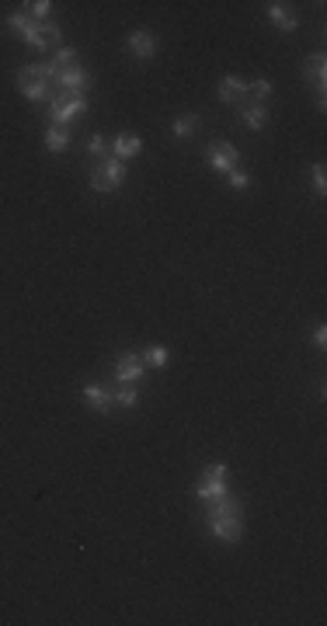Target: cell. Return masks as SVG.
Here are the masks:
<instances>
[{"instance_id": "cell-1", "label": "cell", "mask_w": 327, "mask_h": 626, "mask_svg": "<svg viewBox=\"0 0 327 626\" xmlns=\"http://www.w3.org/2000/svg\"><path fill=\"white\" fill-rule=\"evenodd\" d=\"M202 505H206V525H209L212 539L223 543V546H233V543L244 536V511H240V501L226 491V494L209 498V501H202Z\"/></svg>"}, {"instance_id": "cell-2", "label": "cell", "mask_w": 327, "mask_h": 626, "mask_svg": "<svg viewBox=\"0 0 327 626\" xmlns=\"http://www.w3.org/2000/svg\"><path fill=\"white\" fill-rule=\"evenodd\" d=\"M8 28L25 42V46H32L35 53H46V49H53V46H60V25L53 22V18H46V22H32L28 18V11H15L11 18H8Z\"/></svg>"}, {"instance_id": "cell-3", "label": "cell", "mask_w": 327, "mask_h": 626, "mask_svg": "<svg viewBox=\"0 0 327 626\" xmlns=\"http://www.w3.org/2000/svg\"><path fill=\"white\" fill-rule=\"evenodd\" d=\"M60 67L56 63H28L18 70V91L28 101H53V84H56Z\"/></svg>"}, {"instance_id": "cell-4", "label": "cell", "mask_w": 327, "mask_h": 626, "mask_svg": "<svg viewBox=\"0 0 327 626\" xmlns=\"http://www.w3.org/2000/svg\"><path fill=\"white\" fill-rule=\"evenodd\" d=\"M126 178H129L126 164L115 160L112 153L101 157V160L91 167V188H94V192H119V188L126 185Z\"/></svg>"}, {"instance_id": "cell-5", "label": "cell", "mask_w": 327, "mask_h": 626, "mask_svg": "<svg viewBox=\"0 0 327 626\" xmlns=\"http://www.w3.org/2000/svg\"><path fill=\"white\" fill-rule=\"evenodd\" d=\"M87 112V98L81 94V98H74V94H63V91H56L53 94V101H49V126H70L77 115H84Z\"/></svg>"}, {"instance_id": "cell-6", "label": "cell", "mask_w": 327, "mask_h": 626, "mask_svg": "<svg viewBox=\"0 0 327 626\" xmlns=\"http://www.w3.org/2000/svg\"><path fill=\"white\" fill-rule=\"evenodd\" d=\"M56 91H63V94H74V98H81L87 87H91V74L84 70V67H60V74H56V84H53Z\"/></svg>"}, {"instance_id": "cell-7", "label": "cell", "mask_w": 327, "mask_h": 626, "mask_svg": "<svg viewBox=\"0 0 327 626\" xmlns=\"http://www.w3.org/2000/svg\"><path fill=\"white\" fill-rule=\"evenodd\" d=\"M206 160H209V167L212 171H219V174H230L237 164H240V150L233 146V143H209V150H206Z\"/></svg>"}, {"instance_id": "cell-8", "label": "cell", "mask_w": 327, "mask_h": 626, "mask_svg": "<svg viewBox=\"0 0 327 626\" xmlns=\"http://www.w3.org/2000/svg\"><path fill=\"white\" fill-rule=\"evenodd\" d=\"M247 81H240V77H233V74H226L223 81H219V101L223 105H237V108H244L247 105Z\"/></svg>"}, {"instance_id": "cell-9", "label": "cell", "mask_w": 327, "mask_h": 626, "mask_svg": "<svg viewBox=\"0 0 327 626\" xmlns=\"http://www.w3.org/2000/svg\"><path fill=\"white\" fill-rule=\"evenodd\" d=\"M81 397H84V404H87L94 414H112V407H115L112 390H108V387H101V383H87V387L81 390Z\"/></svg>"}, {"instance_id": "cell-10", "label": "cell", "mask_w": 327, "mask_h": 626, "mask_svg": "<svg viewBox=\"0 0 327 626\" xmlns=\"http://www.w3.org/2000/svg\"><path fill=\"white\" fill-rule=\"evenodd\" d=\"M303 81L324 94V87H327V56L324 53H313L310 60H303Z\"/></svg>"}, {"instance_id": "cell-11", "label": "cell", "mask_w": 327, "mask_h": 626, "mask_svg": "<svg viewBox=\"0 0 327 626\" xmlns=\"http://www.w3.org/2000/svg\"><path fill=\"white\" fill-rule=\"evenodd\" d=\"M115 380L119 383H140L143 380V359L136 352H122L115 362Z\"/></svg>"}, {"instance_id": "cell-12", "label": "cell", "mask_w": 327, "mask_h": 626, "mask_svg": "<svg viewBox=\"0 0 327 626\" xmlns=\"http://www.w3.org/2000/svg\"><path fill=\"white\" fill-rule=\"evenodd\" d=\"M126 46H129V53L136 56V60H153L157 56V39L150 35V32H129V39H126Z\"/></svg>"}, {"instance_id": "cell-13", "label": "cell", "mask_w": 327, "mask_h": 626, "mask_svg": "<svg viewBox=\"0 0 327 626\" xmlns=\"http://www.w3.org/2000/svg\"><path fill=\"white\" fill-rule=\"evenodd\" d=\"M268 18H271V25L278 28V32H296L299 28V15L289 8V4H268Z\"/></svg>"}, {"instance_id": "cell-14", "label": "cell", "mask_w": 327, "mask_h": 626, "mask_svg": "<svg viewBox=\"0 0 327 626\" xmlns=\"http://www.w3.org/2000/svg\"><path fill=\"white\" fill-rule=\"evenodd\" d=\"M240 122H244V129H251V133H261V129L268 126V105H261V101H251V105H244V108H240Z\"/></svg>"}, {"instance_id": "cell-15", "label": "cell", "mask_w": 327, "mask_h": 626, "mask_svg": "<svg viewBox=\"0 0 327 626\" xmlns=\"http://www.w3.org/2000/svg\"><path fill=\"white\" fill-rule=\"evenodd\" d=\"M140 150H143V139L140 136H129V133H122V136H115L112 139V157L115 160H129V157H140Z\"/></svg>"}, {"instance_id": "cell-16", "label": "cell", "mask_w": 327, "mask_h": 626, "mask_svg": "<svg viewBox=\"0 0 327 626\" xmlns=\"http://www.w3.org/2000/svg\"><path fill=\"white\" fill-rule=\"evenodd\" d=\"M46 150H49V153L70 150V126H49V129H46Z\"/></svg>"}, {"instance_id": "cell-17", "label": "cell", "mask_w": 327, "mask_h": 626, "mask_svg": "<svg viewBox=\"0 0 327 626\" xmlns=\"http://www.w3.org/2000/svg\"><path fill=\"white\" fill-rule=\"evenodd\" d=\"M112 400L115 407H136L140 404V383H119V390H112Z\"/></svg>"}, {"instance_id": "cell-18", "label": "cell", "mask_w": 327, "mask_h": 626, "mask_svg": "<svg viewBox=\"0 0 327 626\" xmlns=\"http://www.w3.org/2000/svg\"><path fill=\"white\" fill-rule=\"evenodd\" d=\"M226 491H230L226 480H206V477H202V484H195V498H199V501L219 498V494H226Z\"/></svg>"}, {"instance_id": "cell-19", "label": "cell", "mask_w": 327, "mask_h": 626, "mask_svg": "<svg viewBox=\"0 0 327 626\" xmlns=\"http://www.w3.org/2000/svg\"><path fill=\"white\" fill-rule=\"evenodd\" d=\"M171 129H174V136H178V139H188V136H195V133H199V119H195V115H178Z\"/></svg>"}, {"instance_id": "cell-20", "label": "cell", "mask_w": 327, "mask_h": 626, "mask_svg": "<svg viewBox=\"0 0 327 626\" xmlns=\"http://www.w3.org/2000/svg\"><path fill=\"white\" fill-rule=\"evenodd\" d=\"M143 362H150L153 369H164V366L171 362V352H167L164 345H153V348H146V355H143Z\"/></svg>"}, {"instance_id": "cell-21", "label": "cell", "mask_w": 327, "mask_h": 626, "mask_svg": "<svg viewBox=\"0 0 327 626\" xmlns=\"http://www.w3.org/2000/svg\"><path fill=\"white\" fill-rule=\"evenodd\" d=\"M247 94H251L254 101H261V105H265V101H268V94H271V81L258 77L254 84H247Z\"/></svg>"}, {"instance_id": "cell-22", "label": "cell", "mask_w": 327, "mask_h": 626, "mask_svg": "<svg viewBox=\"0 0 327 626\" xmlns=\"http://www.w3.org/2000/svg\"><path fill=\"white\" fill-rule=\"evenodd\" d=\"M25 8H32V11H28L32 22H46L49 11H53V0H35V4H25Z\"/></svg>"}, {"instance_id": "cell-23", "label": "cell", "mask_w": 327, "mask_h": 626, "mask_svg": "<svg viewBox=\"0 0 327 626\" xmlns=\"http://www.w3.org/2000/svg\"><path fill=\"white\" fill-rule=\"evenodd\" d=\"M87 153H91V157H98V160H101V157H108V139H105L101 133H94V136L87 139Z\"/></svg>"}, {"instance_id": "cell-24", "label": "cell", "mask_w": 327, "mask_h": 626, "mask_svg": "<svg viewBox=\"0 0 327 626\" xmlns=\"http://www.w3.org/2000/svg\"><path fill=\"white\" fill-rule=\"evenodd\" d=\"M53 63H56V67H77V49H74V46H60Z\"/></svg>"}, {"instance_id": "cell-25", "label": "cell", "mask_w": 327, "mask_h": 626, "mask_svg": "<svg viewBox=\"0 0 327 626\" xmlns=\"http://www.w3.org/2000/svg\"><path fill=\"white\" fill-rule=\"evenodd\" d=\"M310 174H313V188H317V195H327V167H324V164H313V167H310Z\"/></svg>"}, {"instance_id": "cell-26", "label": "cell", "mask_w": 327, "mask_h": 626, "mask_svg": "<svg viewBox=\"0 0 327 626\" xmlns=\"http://www.w3.org/2000/svg\"><path fill=\"white\" fill-rule=\"evenodd\" d=\"M226 181H230V188H237V192L251 188V174H247V171H240V167H233V171L226 174Z\"/></svg>"}, {"instance_id": "cell-27", "label": "cell", "mask_w": 327, "mask_h": 626, "mask_svg": "<svg viewBox=\"0 0 327 626\" xmlns=\"http://www.w3.org/2000/svg\"><path fill=\"white\" fill-rule=\"evenodd\" d=\"M202 477H206V480H226V477H230V466H226V463H209Z\"/></svg>"}, {"instance_id": "cell-28", "label": "cell", "mask_w": 327, "mask_h": 626, "mask_svg": "<svg viewBox=\"0 0 327 626\" xmlns=\"http://www.w3.org/2000/svg\"><path fill=\"white\" fill-rule=\"evenodd\" d=\"M313 345H317V348H324V345H327V328H324V324L313 331Z\"/></svg>"}]
</instances>
